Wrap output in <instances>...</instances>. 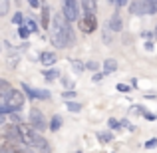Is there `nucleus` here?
Segmentation results:
<instances>
[{
	"label": "nucleus",
	"instance_id": "obj_36",
	"mask_svg": "<svg viewBox=\"0 0 157 153\" xmlns=\"http://www.w3.org/2000/svg\"><path fill=\"white\" fill-rule=\"evenodd\" d=\"M4 123H6V117H4V115H0V125H4Z\"/></svg>",
	"mask_w": 157,
	"mask_h": 153
},
{
	"label": "nucleus",
	"instance_id": "obj_21",
	"mask_svg": "<svg viewBox=\"0 0 157 153\" xmlns=\"http://www.w3.org/2000/svg\"><path fill=\"white\" fill-rule=\"evenodd\" d=\"M86 70H88V72H92V74H96L98 70H100V62H96V60H90L88 64H86Z\"/></svg>",
	"mask_w": 157,
	"mask_h": 153
},
{
	"label": "nucleus",
	"instance_id": "obj_17",
	"mask_svg": "<svg viewBox=\"0 0 157 153\" xmlns=\"http://www.w3.org/2000/svg\"><path fill=\"white\" fill-rule=\"evenodd\" d=\"M86 70V64L82 60H72V72H76V74H82Z\"/></svg>",
	"mask_w": 157,
	"mask_h": 153
},
{
	"label": "nucleus",
	"instance_id": "obj_33",
	"mask_svg": "<svg viewBox=\"0 0 157 153\" xmlns=\"http://www.w3.org/2000/svg\"><path fill=\"white\" fill-rule=\"evenodd\" d=\"M127 2H129V0H115V6L123 8V6H127Z\"/></svg>",
	"mask_w": 157,
	"mask_h": 153
},
{
	"label": "nucleus",
	"instance_id": "obj_2",
	"mask_svg": "<svg viewBox=\"0 0 157 153\" xmlns=\"http://www.w3.org/2000/svg\"><path fill=\"white\" fill-rule=\"evenodd\" d=\"M4 103L10 107V111H20L24 107V103H26V96H24L20 90H14V88H12V92L4 98Z\"/></svg>",
	"mask_w": 157,
	"mask_h": 153
},
{
	"label": "nucleus",
	"instance_id": "obj_12",
	"mask_svg": "<svg viewBox=\"0 0 157 153\" xmlns=\"http://www.w3.org/2000/svg\"><path fill=\"white\" fill-rule=\"evenodd\" d=\"M50 8L48 6H44L42 8V14H40V24H42V28L46 30V28H50Z\"/></svg>",
	"mask_w": 157,
	"mask_h": 153
},
{
	"label": "nucleus",
	"instance_id": "obj_18",
	"mask_svg": "<svg viewBox=\"0 0 157 153\" xmlns=\"http://www.w3.org/2000/svg\"><path fill=\"white\" fill-rule=\"evenodd\" d=\"M66 107H68V111H72V113H80L82 111V103H78V101H66Z\"/></svg>",
	"mask_w": 157,
	"mask_h": 153
},
{
	"label": "nucleus",
	"instance_id": "obj_14",
	"mask_svg": "<svg viewBox=\"0 0 157 153\" xmlns=\"http://www.w3.org/2000/svg\"><path fill=\"white\" fill-rule=\"evenodd\" d=\"M101 42H104V44H111V42H113V38H111V30H109V26H107V22L104 24V28H101Z\"/></svg>",
	"mask_w": 157,
	"mask_h": 153
},
{
	"label": "nucleus",
	"instance_id": "obj_10",
	"mask_svg": "<svg viewBox=\"0 0 157 153\" xmlns=\"http://www.w3.org/2000/svg\"><path fill=\"white\" fill-rule=\"evenodd\" d=\"M80 8L84 10V14H96L98 2L96 0H80Z\"/></svg>",
	"mask_w": 157,
	"mask_h": 153
},
{
	"label": "nucleus",
	"instance_id": "obj_24",
	"mask_svg": "<svg viewBox=\"0 0 157 153\" xmlns=\"http://www.w3.org/2000/svg\"><path fill=\"white\" fill-rule=\"evenodd\" d=\"M119 123H121V127H125V129H129V131H137V127H135L133 123H129L127 119H121Z\"/></svg>",
	"mask_w": 157,
	"mask_h": 153
},
{
	"label": "nucleus",
	"instance_id": "obj_7",
	"mask_svg": "<svg viewBox=\"0 0 157 153\" xmlns=\"http://www.w3.org/2000/svg\"><path fill=\"white\" fill-rule=\"evenodd\" d=\"M107 26H109L111 32H121V30H123V18L117 14V12H115V14L111 16L109 20H107Z\"/></svg>",
	"mask_w": 157,
	"mask_h": 153
},
{
	"label": "nucleus",
	"instance_id": "obj_8",
	"mask_svg": "<svg viewBox=\"0 0 157 153\" xmlns=\"http://www.w3.org/2000/svg\"><path fill=\"white\" fill-rule=\"evenodd\" d=\"M40 62H42L44 68H50V66H54L58 62L56 52H42V54H40Z\"/></svg>",
	"mask_w": 157,
	"mask_h": 153
},
{
	"label": "nucleus",
	"instance_id": "obj_5",
	"mask_svg": "<svg viewBox=\"0 0 157 153\" xmlns=\"http://www.w3.org/2000/svg\"><path fill=\"white\" fill-rule=\"evenodd\" d=\"M78 26H80V30L84 32V34H94V32L98 30V18H96V14H84V16H80Z\"/></svg>",
	"mask_w": 157,
	"mask_h": 153
},
{
	"label": "nucleus",
	"instance_id": "obj_26",
	"mask_svg": "<svg viewBox=\"0 0 157 153\" xmlns=\"http://www.w3.org/2000/svg\"><path fill=\"white\" fill-rule=\"evenodd\" d=\"M153 147H157V139L155 137L147 139V141H145V149H153Z\"/></svg>",
	"mask_w": 157,
	"mask_h": 153
},
{
	"label": "nucleus",
	"instance_id": "obj_1",
	"mask_svg": "<svg viewBox=\"0 0 157 153\" xmlns=\"http://www.w3.org/2000/svg\"><path fill=\"white\" fill-rule=\"evenodd\" d=\"M18 135H20V141H22L24 145H28L30 149L42 151V153H50L52 151L48 139L44 137L40 131H36L34 127H30L28 123H18Z\"/></svg>",
	"mask_w": 157,
	"mask_h": 153
},
{
	"label": "nucleus",
	"instance_id": "obj_31",
	"mask_svg": "<svg viewBox=\"0 0 157 153\" xmlns=\"http://www.w3.org/2000/svg\"><path fill=\"white\" fill-rule=\"evenodd\" d=\"M129 88H131V86H127V84H117L119 92H129Z\"/></svg>",
	"mask_w": 157,
	"mask_h": 153
},
{
	"label": "nucleus",
	"instance_id": "obj_4",
	"mask_svg": "<svg viewBox=\"0 0 157 153\" xmlns=\"http://www.w3.org/2000/svg\"><path fill=\"white\" fill-rule=\"evenodd\" d=\"M28 125L34 127L36 131H44L48 127L46 117H44V113L38 109V107H32L30 109V113H28Z\"/></svg>",
	"mask_w": 157,
	"mask_h": 153
},
{
	"label": "nucleus",
	"instance_id": "obj_11",
	"mask_svg": "<svg viewBox=\"0 0 157 153\" xmlns=\"http://www.w3.org/2000/svg\"><path fill=\"white\" fill-rule=\"evenodd\" d=\"M10 92H12V84L4 78H0V100H4Z\"/></svg>",
	"mask_w": 157,
	"mask_h": 153
},
{
	"label": "nucleus",
	"instance_id": "obj_20",
	"mask_svg": "<svg viewBox=\"0 0 157 153\" xmlns=\"http://www.w3.org/2000/svg\"><path fill=\"white\" fill-rule=\"evenodd\" d=\"M10 12V0H0V16H6Z\"/></svg>",
	"mask_w": 157,
	"mask_h": 153
},
{
	"label": "nucleus",
	"instance_id": "obj_29",
	"mask_svg": "<svg viewBox=\"0 0 157 153\" xmlns=\"http://www.w3.org/2000/svg\"><path fill=\"white\" fill-rule=\"evenodd\" d=\"M101 78H104V72H96V74H94V78H92V80H94V84H98V82H100Z\"/></svg>",
	"mask_w": 157,
	"mask_h": 153
},
{
	"label": "nucleus",
	"instance_id": "obj_37",
	"mask_svg": "<svg viewBox=\"0 0 157 153\" xmlns=\"http://www.w3.org/2000/svg\"><path fill=\"white\" fill-rule=\"evenodd\" d=\"M153 38L157 40V24H155V32H153Z\"/></svg>",
	"mask_w": 157,
	"mask_h": 153
},
{
	"label": "nucleus",
	"instance_id": "obj_32",
	"mask_svg": "<svg viewBox=\"0 0 157 153\" xmlns=\"http://www.w3.org/2000/svg\"><path fill=\"white\" fill-rule=\"evenodd\" d=\"M143 117H145L147 121H155V119H157V115H153V113H151V111H147V113L143 115Z\"/></svg>",
	"mask_w": 157,
	"mask_h": 153
},
{
	"label": "nucleus",
	"instance_id": "obj_23",
	"mask_svg": "<svg viewBox=\"0 0 157 153\" xmlns=\"http://www.w3.org/2000/svg\"><path fill=\"white\" fill-rule=\"evenodd\" d=\"M18 36H20V38H22V40H26L28 36H30V30H28V28H26V26H24V24H22V26L18 28Z\"/></svg>",
	"mask_w": 157,
	"mask_h": 153
},
{
	"label": "nucleus",
	"instance_id": "obj_22",
	"mask_svg": "<svg viewBox=\"0 0 157 153\" xmlns=\"http://www.w3.org/2000/svg\"><path fill=\"white\" fill-rule=\"evenodd\" d=\"M12 24H16V26H22V24H24V16H22V12H16V14L12 16Z\"/></svg>",
	"mask_w": 157,
	"mask_h": 153
},
{
	"label": "nucleus",
	"instance_id": "obj_39",
	"mask_svg": "<svg viewBox=\"0 0 157 153\" xmlns=\"http://www.w3.org/2000/svg\"><path fill=\"white\" fill-rule=\"evenodd\" d=\"M40 2H46V0H40Z\"/></svg>",
	"mask_w": 157,
	"mask_h": 153
},
{
	"label": "nucleus",
	"instance_id": "obj_3",
	"mask_svg": "<svg viewBox=\"0 0 157 153\" xmlns=\"http://www.w3.org/2000/svg\"><path fill=\"white\" fill-rule=\"evenodd\" d=\"M22 92L28 96V100L30 101H38V100H52V94L48 92V90H38V88H32V86H28L26 82H22Z\"/></svg>",
	"mask_w": 157,
	"mask_h": 153
},
{
	"label": "nucleus",
	"instance_id": "obj_35",
	"mask_svg": "<svg viewBox=\"0 0 157 153\" xmlns=\"http://www.w3.org/2000/svg\"><path fill=\"white\" fill-rule=\"evenodd\" d=\"M145 50H153V44H151L149 40H147V42H145Z\"/></svg>",
	"mask_w": 157,
	"mask_h": 153
},
{
	"label": "nucleus",
	"instance_id": "obj_15",
	"mask_svg": "<svg viewBox=\"0 0 157 153\" xmlns=\"http://www.w3.org/2000/svg\"><path fill=\"white\" fill-rule=\"evenodd\" d=\"M24 26L30 30V34L38 32V24H36V22H34V18H30V16H28V18H24Z\"/></svg>",
	"mask_w": 157,
	"mask_h": 153
},
{
	"label": "nucleus",
	"instance_id": "obj_38",
	"mask_svg": "<svg viewBox=\"0 0 157 153\" xmlns=\"http://www.w3.org/2000/svg\"><path fill=\"white\" fill-rule=\"evenodd\" d=\"M62 2H72V0H62Z\"/></svg>",
	"mask_w": 157,
	"mask_h": 153
},
{
	"label": "nucleus",
	"instance_id": "obj_30",
	"mask_svg": "<svg viewBox=\"0 0 157 153\" xmlns=\"http://www.w3.org/2000/svg\"><path fill=\"white\" fill-rule=\"evenodd\" d=\"M26 2H28V6H30V8H38L40 6V0H26Z\"/></svg>",
	"mask_w": 157,
	"mask_h": 153
},
{
	"label": "nucleus",
	"instance_id": "obj_28",
	"mask_svg": "<svg viewBox=\"0 0 157 153\" xmlns=\"http://www.w3.org/2000/svg\"><path fill=\"white\" fill-rule=\"evenodd\" d=\"M62 84H64V88H66V90H74V82H72V80H68V78H62Z\"/></svg>",
	"mask_w": 157,
	"mask_h": 153
},
{
	"label": "nucleus",
	"instance_id": "obj_13",
	"mask_svg": "<svg viewBox=\"0 0 157 153\" xmlns=\"http://www.w3.org/2000/svg\"><path fill=\"white\" fill-rule=\"evenodd\" d=\"M62 123H64L62 115H60V113H54V115H52V121H50V125H48V127H50V131H58V129L62 127Z\"/></svg>",
	"mask_w": 157,
	"mask_h": 153
},
{
	"label": "nucleus",
	"instance_id": "obj_9",
	"mask_svg": "<svg viewBox=\"0 0 157 153\" xmlns=\"http://www.w3.org/2000/svg\"><path fill=\"white\" fill-rule=\"evenodd\" d=\"M101 70H104V76H109V74L117 72V60H113V58H107L104 64H101Z\"/></svg>",
	"mask_w": 157,
	"mask_h": 153
},
{
	"label": "nucleus",
	"instance_id": "obj_25",
	"mask_svg": "<svg viewBox=\"0 0 157 153\" xmlns=\"http://www.w3.org/2000/svg\"><path fill=\"white\" fill-rule=\"evenodd\" d=\"M107 125H109L111 129H121V123H119L117 119H107Z\"/></svg>",
	"mask_w": 157,
	"mask_h": 153
},
{
	"label": "nucleus",
	"instance_id": "obj_6",
	"mask_svg": "<svg viewBox=\"0 0 157 153\" xmlns=\"http://www.w3.org/2000/svg\"><path fill=\"white\" fill-rule=\"evenodd\" d=\"M149 8H151V0H131L129 4V12L133 16L149 14Z\"/></svg>",
	"mask_w": 157,
	"mask_h": 153
},
{
	"label": "nucleus",
	"instance_id": "obj_27",
	"mask_svg": "<svg viewBox=\"0 0 157 153\" xmlns=\"http://www.w3.org/2000/svg\"><path fill=\"white\" fill-rule=\"evenodd\" d=\"M62 98H64V100H70V98H76V90H66V92L62 94Z\"/></svg>",
	"mask_w": 157,
	"mask_h": 153
},
{
	"label": "nucleus",
	"instance_id": "obj_34",
	"mask_svg": "<svg viewBox=\"0 0 157 153\" xmlns=\"http://www.w3.org/2000/svg\"><path fill=\"white\" fill-rule=\"evenodd\" d=\"M141 38H143V40H151V38H153V32H143Z\"/></svg>",
	"mask_w": 157,
	"mask_h": 153
},
{
	"label": "nucleus",
	"instance_id": "obj_19",
	"mask_svg": "<svg viewBox=\"0 0 157 153\" xmlns=\"http://www.w3.org/2000/svg\"><path fill=\"white\" fill-rule=\"evenodd\" d=\"M42 74L48 78V80H56V78H62V74L58 72V70H46V68H44V70H42Z\"/></svg>",
	"mask_w": 157,
	"mask_h": 153
},
{
	"label": "nucleus",
	"instance_id": "obj_16",
	"mask_svg": "<svg viewBox=\"0 0 157 153\" xmlns=\"http://www.w3.org/2000/svg\"><path fill=\"white\" fill-rule=\"evenodd\" d=\"M98 139H100L101 143H109L111 139H113V133H111V131H98Z\"/></svg>",
	"mask_w": 157,
	"mask_h": 153
}]
</instances>
